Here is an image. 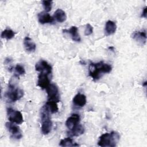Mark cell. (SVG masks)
I'll return each instance as SVG.
<instances>
[{
  "label": "cell",
  "mask_w": 147,
  "mask_h": 147,
  "mask_svg": "<svg viewBox=\"0 0 147 147\" xmlns=\"http://www.w3.org/2000/svg\"><path fill=\"white\" fill-rule=\"evenodd\" d=\"M119 138L120 136L117 131L106 133L99 137L98 145L102 147H114L117 145Z\"/></svg>",
  "instance_id": "obj_2"
},
{
  "label": "cell",
  "mask_w": 147,
  "mask_h": 147,
  "mask_svg": "<svg viewBox=\"0 0 147 147\" xmlns=\"http://www.w3.org/2000/svg\"><path fill=\"white\" fill-rule=\"evenodd\" d=\"M131 37L139 44L144 45L146 41V32L145 30L135 31L131 34Z\"/></svg>",
  "instance_id": "obj_10"
},
{
  "label": "cell",
  "mask_w": 147,
  "mask_h": 147,
  "mask_svg": "<svg viewBox=\"0 0 147 147\" xmlns=\"http://www.w3.org/2000/svg\"><path fill=\"white\" fill-rule=\"evenodd\" d=\"M84 130L85 129L84 126L80 123H79L78 125L74 127L72 129L70 130L69 132H68V133L70 136L78 137L83 134L84 133Z\"/></svg>",
  "instance_id": "obj_17"
},
{
  "label": "cell",
  "mask_w": 147,
  "mask_h": 147,
  "mask_svg": "<svg viewBox=\"0 0 147 147\" xmlns=\"http://www.w3.org/2000/svg\"><path fill=\"white\" fill-rule=\"evenodd\" d=\"M24 45L25 50L28 52H34L36 49V45L28 36L24 39Z\"/></svg>",
  "instance_id": "obj_15"
},
{
  "label": "cell",
  "mask_w": 147,
  "mask_h": 147,
  "mask_svg": "<svg viewBox=\"0 0 147 147\" xmlns=\"http://www.w3.org/2000/svg\"><path fill=\"white\" fill-rule=\"evenodd\" d=\"M14 70L16 72L15 74H17L18 76L22 75H24L25 74V69L24 67L20 64H17L15 66Z\"/></svg>",
  "instance_id": "obj_22"
},
{
  "label": "cell",
  "mask_w": 147,
  "mask_h": 147,
  "mask_svg": "<svg viewBox=\"0 0 147 147\" xmlns=\"http://www.w3.org/2000/svg\"><path fill=\"white\" fill-rule=\"evenodd\" d=\"M15 32L10 29L7 28L3 30L1 33V37L2 38H5L6 40H10L14 37Z\"/></svg>",
  "instance_id": "obj_21"
},
{
  "label": "cell",
  "mask_w": 147,
  "mask_h": 147,
  "mask_svg": "<svg viewBox=\"0 0 147 147\" xmlns=\"http://www.w3.org/2000/svg\"><path fill=\"white\" fill-rule=\"evenodd\" d=\"M42 3L44 7V9L46 12H49L52 9V6L53 3V1L51 0H44L42 1Z\"/></svg>",
  "instance_id": "obj_23"
},
{
  "label": "cell",
  "mask_w": 147,
  "mask_h": 147,
  "mask_svg": "<svg viewBox=\"0 0 147 147\" xmlns=\"http://www.w3.org/2000/svg\"><path fill=\"white\" fill-rule=\"evenodd\" d=\"M5 126L7 130L10 133V137L16 140H20L22 138V134L20 128L14 123L7 122L5 123Z\"/></svg>",
  "instance_id": "obj_7"
},
{
  "label": "cell",
  "mask_w": 147,
  "mask_h": 147,
  "mask_svg": "<svg viewBox=\"0 0 147 147\" xmlns=\"http://www.w3.org/2000/svg\"><path fill=\"white\" fill-rule=\"evenodd\" d=\"M117 29L116 24L111 20L106 22L105 27V32L106 36H110L114 34Z\"/></svg>",
  "instance_id": "obj_16"
},
{
  "label": "cell",
  "mask_w": 147,
  "mask_h": 147,
  "mask_svg": "<svg viewBox=\"0 0 147 147\" xmlns=\"http://www.w3.org/2000/svg\"><path fill=\"white\" fill-rule=\"evenodd\" d=\"M59 145L61 146H78L79 145L76 142H74L73 140L71 137L65 138L62 139Z\"/></svg>",
  "instance_id": "obj_20"
},
{
  "label": "cell",
  "mask_w": 147,
  "mask_h": 147,
  "mask_svg": "<svg viewBox=\"0 0 147 147\" xmlns=\"http://www.w3.org/2000/svg\"><path fill=\"white\" fill-rule=\"evenodd\" d=\"M80 118L78 114H72L69 117H68L65 122L66 127L70 130L74 127L80 123Z\"/></svg>",
  "instance_id": "obj_11"
},
{
  "label": "cell",
  "mask_w": 147,
  "mask_h": 147,
  "mask_svg": "<svg viewBox=\"0 0 147 147\" xmlns=\"http://www.w3.org/2000/svg\"><path fill=\"white\" fill-rule=\"evenodd\" d=\"M50 111L44 105L40 110V117L41 121V130L43 134H48L52 128V122L50 117Z\"/></svg>",
  "instance_id": "obj_3"
},
{
  "label": "cell",
  "mask_w": 147,
  "mask_h": 147,
  "mask_svg": "<svg viewBox=\"0 0 147 147\" xmlns=\"http://www.w3.org/2000/svg\"><path fill=\"white\" fill-rule=\"evenodd\" d=\"M38 22L41 24H52L54 22L55 18L46 11H41L37 14Z\"/></svg>",
  "instance_id": "obj_12"
},
{
  "label": "cell",
  "mask_w": 147,
  "mask_h": 147,
  "mask_svg": "<svg viewBox=\"0 0 147 147\" xmlns=\"http://www.w3.org/2000/svg\"><path fill=\"white\" fill-rule=\"evenodd\" d=\"M63 32L64 33L69 34L72 40L76 42H80L81 41L80 36L78 33V29L75 26H72L68 29H63Z\"/></svg>",
  "instance_id": "obj_13"
},
{
  "label": "cell",
  "mask_w": 147,
  "mask_h": 147,
  "mask_svg": "<svg viewBox=\"0 0 147 147\" xmlns=\"http://www.w3.org/2000/svg\"><path fill=\"white\" fill-rule=\"evenodd\" d=\"M146 14H147V7L145 6L144 7V9H143V10H142V12L141 17L146 18Z\"/></svg>",
  "instance_id": "obj_25"
},
{
  "label": "cell",
  "mask_w": 147,
  "mask_h": 147,
  "mask_svg": "<svg viewBox=\"0 0 147 147\" xmlns=\"http://www.w3.org/2000/svg\"><path fill=\"white\" fill-rule=\"evenodd\" d=\"M48 101H55L56 102H60V95L59 91V88L56 84L54 83H51L49 86L45 89Z\"/></svg>",
  "instance_id": "obj_6"
},
{
  "label": "cell",
  "mask_w": 147,
  "mask_h": 147,
  "mask_svg": "<svg viewBox=\"0 0 147 147\" xmlns=\"http://www.w3.org/2000/svg\"><path fill=\"white\" fill-rule=\"evenodd\" d=\"M51 75L44 72H40L38 76L37 86L40 87L42 90H45L50 84L49 76Z\"/></svg>",
  "instance_id": "obj_8"
},
{
  "label": "cell",
  "mask_w": 147,
  "mask_h": 147,
  "mask_svg": "<svg viewBox=\"0 0 147 147\" xmlns=\"http://www.w3.org/2000/svg\"><path fill=\"white\" fill-rule=\"evenodd\" d=\"M92 32H93L92 26L90 24H86L85 30H84V34L86 36H90L92 33Z\"/></svg>",
  "instance_id": "obj_24"
},
{
  "label": "cell",
  "mask_w": 147,
  "mask_h": 147,
  "mask_svg": "<svg viewBox=\"0 0 147 147\" xmlns=\"http://www.w3.org/2000/svg\"><path fill=\"white\" fill-rule=\"evenodd\" d=\"M112 70L110 64L101 61L98 63H90L88 75L94 80H99L105 74L110 73Z\"/></svg>",
  "instance_id": "obj_1"
},
{
  "label": "cell",
  "mask_w": 147,
  "mask_h": 147,
  "mask_svg": "<svg viewBox=\"0 0 147 147\" xmlns=\"http://www.w3.org/2000/svg\"><path fill=\"white\" fill-rule=\"evenodd\" d=\"M146 84H147V83H146V81H145V82H144V83L142 84V86H145V87H146Z\"/></svg>",
  "instance_id": "obj_26"
},
{
  "label": "cell",
  "mask_w": 147,
  "mask_h": 147,
  "mask_svg": "<svg viewBox=\"0 0 147 147\" xmlns=\"http://www.w3.org/2000/svg\"><path fill=\"white\" fill-rule=\"evenodd\" d=\"M53 18L59 22L62 23L67 19V16L64 10L61 9H57L54 13Z\"/></svg>",
  "instance_id": "obj_18"
},
{
  "label": "cell",
  "mask_w": 147,
  "mask_h": 147,
  "mask_svg": "<svg viewBox=\"0 0 147 147\" xmlns=\"http://www.w3.org/2000/svg\"><path fill=\"white\" fill-rule=\"evenodd\" d=\"M72 102L74 105L75 106L79 107H82L85 106L87 102V99L85 95L81 94V93H78L76 95H75L72 99Z\"/></svg>",
  "instance_id": "obj_14"
},
{
  "label": "cell",
  "mask_w": 147,
  "mask_h": 147,
  "mask_svg": "<svg viewBox=\"0 0 147 147\" xmlns=\"http://www.w3.org/2000/svg\"><path fill=\"white\" fill-rule=\"evenodd\" d=\"M45 105L47 106V107L48 108V109L49 110V111L51 114L56 113L59 110L57 102H56L47 100Z\"/></svg>",
  "instance_id": "obj_19"
},
{
  "label": "cell",
  "mask_w": 147,
  "mask_h": 147,
  "mask_svg": "<svg viewBox=\"0 0 147 147\" xmlns=\"http://www.w3.org/2000/svg\"><path fill=\"white\" fill-rule=\"evenodd\" d=\"M6 110L7 118L10 122L16 124H21L23 122L22 114L20 111L16 110L11 107H7Z\"/></svg>",
  "instance_id": "obj_5"
},
{
  "label": "cell",
  "mask_w": 147,
  "mask_h": 147,
  "mask_svg": "<svg viewBox=\"0 0 147 147\" xmlns=\"http://www.w3.org/2000/svg\"><path fill=\"white\" fill-rule=\"evenodd\" d=\"M24 96V91L17 87L16 86L9 84L8 90L5 93V96L9 102H15L20 99Z\"/></svg>",
  "instance_id": "obj_4"
},
{
  "label": "cell",
  "mask_w": 147,
  "mask_h": 147,
  "mask_svg": "<svg viewBox=\"0 0 147 147\" xmlns=\"http://www.w3.org/2000/svg\"><path fill=\"white\" fill-rule=\"evenodd\" d=\"M35 69L39 72H44L52 75V68L48 62L44 60H40L35 65Z\"/></svg>",
  "instance_id": "obj_9"
}]
</instances>
